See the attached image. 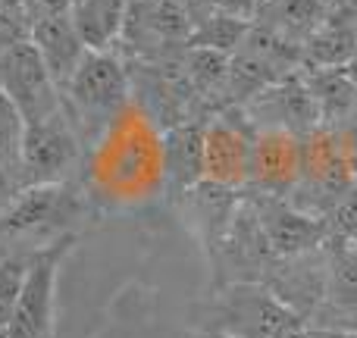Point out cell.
I'll return each mask as SVG.
<instances>
[{
	"label": "cell",
	"instance_id": "cell-1",
	"mask_svg": "<svg viewBox=\"0 0 357 338\" xmlns=\"http://www.w3.org/2000/svg\"><path fill=\"white\" fill-rule=\"evenodd\" d=\"M204 338H282L307 316L266 282H226L195 307Z\"/></svg>",
	"mask_w": 357,
	"mask_h": 338
},
{
	"label": "cell",
	"instance_id": "cell-2",
	"mask_svg": "<svg viewBox=\"0 0 357 338\" xmlns=\"http://www.w3.org/2000/svg\"><path fill=\"white\" fill-rule=\"evenodd\" d=\"M132 82L126 56L116 47L110 50H88L79 63L75 75L63 88V110L73 119L79 138L91 135V125H104L116 116V110L129 100Z\"/></svg>",
	"mask_w": 357,
	"mask_h": 338
},
{
	"label": "cell",
	"instance_id": "cell-3",
	"mask_svg": "<svg viewBox=\"0 0 357 338\" xmlns=\"http://www.w3.org/2000/svg\"><path fill=\"white\" fill-rule=\"evenodd\" d=\"M75 232H63L47 245L35 247L25 276L22 295L16 301L13 320L6 326L10 338H54V307H56V276L63 260L75 247Z\"/></svg>",
	"mask_w": 357,
	"mask_h": 338
},
{
	"label": "cell",
	"instance_id": "cell-4",
	"mask_svg": "<svg viewBox=\"0 0 357 338\" xmlns=\"http://www.w3.org/2000/svg\"><path fill=\"white\" fill-rule=\"evenodd\" d=\"M257 129L241 107H226L204 123V182L238 191L251 182V157Z\"/></svg>",
	"mask_w": 357,
	"mask_h": 338
},
{
	"label": "cell",
	"instance_id": "cell-5",
	"mask_svg": "<svg viewBox=\"0 0 357 338\" xmlns=\"http://www.w3.org/2000/svg\"><path fill=\"white\" fill-rule=\"evenodd\" d=\"M82 138L66 110L47 119L22 125L19 144V182L25 185H54L66 182V172L79 160Z\"/></svg>",
	"mask_w": 357,
	"mask_h": 338
},
{
	"label": "cell",
	"instance_id": "cell-6",
	"mask_svg": "<svg viewBox=\"0 0 357 338\" xmlns=\"http://www.w3.org/2000/svg\"><path fill=\"white\" fill-rule=\"evenodd\" d=\"M0 91L16 107L22 125L47 119L63 110L60 88L54 85L47 66H44L38 47L29 41L10 47L0 56Z\"/></svg>",
	"mask_w": 357,
	"mask_h": 338
},
{
	"label": "cell",
	"instance_id": "cell-7",
	"mask_svg": "<svg viewBox=\"0 0 357 338\" xmlns=\"http://www.w3.org/2000/svg\"><path fill=\"white\" fill-rule=\"evenodd\" d=\"M79 213V197L66 182L25 185L0 210V241H19L44 235L50 229L66 232V216Z\"/></svg>",
	"mask_w": 357,
	"mask_h": 338
},
{
	"label": "cell",
	"instance_id": "cell-8",
	"mask_svg": "<svg viewBox=\"0 0 357 338\" xmlns=\"http://www.w3.org/2000/svg\"><path fill=\"white\" fill-rule=\"evenodd\" d=\"M251 203L257 210L260 229H264L266 245L276 254V260H295V257H304V254H314L333 235L329 222L323 216L304 213V210H298L285 197L257 194L251 197Z\"/></svg>",
	"mask_w": 357,
	"mask_h": 338
},
{
	"label": "cell",
	"instance_id": "cell-9",
	"mask_svg": "<svg viewBox=\"0 0 357 338\" xmlns=\"http://www.w3.org/2000/svg\"><path fill=\"white\" fill-rule=\"evenodd\" d=\"M241 110L254 129H285L298 138L320 129V110L301 72L257 91L248 104H241Z\"/></svg>",
	"mask_w": 357,
	"mask_h": 338
},
{
	"label": "cell",
	"instance_id": "cell-10",
	"mask_svg": "<svg viewBox=\"0 0 357 338\" xmlns=\"http://www.w3.org/2000/svg\"><path fill=\"white\" fill-rule=\"evenodd\" d=\"M301 182V138L285 129H257L251 157V188L257 194L289 197Z\"/></svg>",
	"mask_w": 357,
	"mask_h": 338
},
{
	"label": "cell",
	"instance_id": "cell-11",
	"mask_svg": "<svg viewBox=\"0 0 357 338\" xmlns=\"http://www.w3.org/2000/svg\"><path fill=\"white\" fill-rule=\"evenodd\" d=\"M357 50V3L329 0L326 19L304 44V69H342Z\"/></svg>",
	"mask_w": 357,
	"mask_h": 338
},
{
	"label": "cell",
	"instance_id": "cell-12",
	"mask_svg": "<svg viewBox=\"0 0 357 338\" xmlns=\"http://www.w3.org/2000/svg\"><path fill=\"white\" fill-rule=\"evenodd\" d=\"M31 44L38 47L50 79H54V85L63 94V88L69 85V79L75 75L79 63L88 54V44L82 41L73 16L69 13H56V16H47L41 22H31Z\"/></svg>",
	"mask_w": 357,
	"mask_h": 338
},
{
	"label": "cell",
	"instance_id": "cell-13",
	"mask_svg": "<svg viewBox=\"0 0 357 338\" xmlns=\"http://www.w3.org/2000/svg\"><path fill=\"white\" fill-rule=\"evenodd\" d=\"M204 123L207 119H191L167 129L163 172L176 194H188L204 182Z\"/></svg>",
	"mask_w": 357,
	"mask_h": 338
},
{
	"label": "cell",
	"instance_id": "cell-14",
	"mask_svg": "<svg viewBox=\"0 0 357 338\" xmlns=\"http://www.w3.org/2000/svg\"><path fill=\"white\" fill-rule=\"evenodd\" d=\"M326 10L329 0H257L254 25L266 29L270 35L282 38V41L304 47L307 38L326 19Z\"/></svg>",
	"mask_w": 357,
	"mask_h": 338
},
{
	"label": "cell",
	"instance_id": "cell-15",
	"mask_svg": "<svg viewBox=\"0 0 357 338\" xmlns=\"http://www.w3.org/2000/svg\"><path fill=\"white\" fill-rule=\"evenodd\" d=\"M310 94L320 110V125L342 129L357 113V85L345 75V69H304Z\"/></svg>",
	"mask_w": 357,
	"mask_h": 338
},
{
	"label": "cell",
	"instance_id": "cell-16",
	"mask_svg": "<svg viewBox=\"0 0 357 338\" xmlns=\"http://www.w3.org/2000/svg\"><path fill=\"white\" fill-rule=\"evenodd\" d=\"M126 13H129V0H73L69 3V16L88 50L116 47L126 25Z\"/></svg>",
	"mask_w": 357,
	"mask_h": 338
},
{
	"label": "cell",
	"instance_id": "cell-17",
	"mask_svg": "<svg viewBox=\"0 0 357 338\" xmlns=\"http://www.w3.org/2000/svg\"><path fill=\"white\" fill-rule=\"evenodd\" d=\"M35 247H41V245L0 251V329H6L13 320V310H16V301H19V295H22V285H25V276H29Z\"/></svg>",
	"mask_w": 357,
	"mask_h": 338
},
{
	"label": "cell",
	"instance_id": "cell-18",
	"mask_svg": "<svg viewBox=\"0 0 357 338\" xmlns=\"http://www.w3.org/2000/svg\"><path fill=\"white\" fill-rule=\"evenodd\" d=\"M248 29H251V22H241V19L213 13L210 19H204V22H197L195 29H191L188 47H207V50H220V54L232 56L235 50L241 47V41H245Z\"/></svg>",
	"mask_w": 357,
	"mask_h": 338
},
{
	"label": "cell",
	"instance_id": "cell-19",
	"mask_svg": "<svg viewBox=\"0 0 357 338\" xmlns=\"http://www.w3.org/2000/svg\"><path fill=\"white\" fill-rule=\"evenodd\" d=\"M326 222H329L333 238L357 247V182L335 201V207H333V213L326 216Z\"/></svg>",
	"mask_w": 357,
	"mask_h": 338
},
{
	"label": "cell",
	"instance_id": "cell-20",
	"mask_svg": "<svg viewBox=\"0 0 357 338\" xmlns=\"http://www.w3.org/2000/svg\"><path fill=\"white\" fill-rule=\"evenodd\" d=\"M29 38H31V25L25 19V13L0 10V56L10 47H16V44L29 41Z\"/></svg>",
	"mask_w": 357,
	"mask_h": 338
},
{
	"label": "cell",
	"instance_id": "cell-21",
	"mask_svg": "<svg viewBox=\"0 0 357 338\" xmlns=\"http://www.w3.org/2000/svg\"><path fill=\"white\" fill-rule=\"evenodd\" d=\"M69 3H73V0H22V13L31 25L47 16H56V13H69Z\"/></svg>",
	"mask_w": 357,
	"mask_h": 338
},
{
	"label": "cell",
	"instance_id": "cell-22",
	"mask_svg": "<svg viewBox=\"0 0 357 338\" xmlns=\"http://www.w3.org/2000/svg\"><path fill=\"white\" fill-rule=\"evenodd\" d=\"M254 10H257V0H216V13L241 19V22H254Z\"/></svg>",
	"mask_w": 357,
	"mask_h": 338
},
{
	"label": "cell",
	"instance_id": "cell-23",
	"mask_svg": "<svg viewBox=\"0 0 357 338\" xmlns=\"http://www.w3.org/2000/svg\"><path fill=\"white\" fill-rule=\"evenodd\" d=\"M178 3L185 6V13L191 16V22H204V19H210L216 13V0H178Z\"/></svg>",
	"mask_w": 357,
	"mask_h": 338
},
{
	"label": "cell",
	"instance_id": "cell-24",
	"mask_svg": "<svg viewBox=\"0 0 357 338\" xmlns=\"http://www.w3.org/2000/svg\"><path fill=\"white\" fill-rule=\"evenodd\" d=\"M342 69H345V75H348V79H351L354 85H357V50H354V56H351V60H348Z\"/></svg>",
	"mask_w": 357,
	"mask_h": 338
},
{
	"label": "cell",
	"instance_id": "cell-25",
	"mask_svg": "<svg viewBox=\"0 0 357 338\" xmlns=\"http://www.w3.org/2000/svg\"><path fill=\"white\" fill-rule=\"evenodd\" d=\"M0 10H10V13H22V0H0Z\"/></svg>",
	"mask_w": 357,
	"mask_h": 338
},
{
	"label": "cell",
	"instance_id": "cell-26",
	"mask_svg": "<svg viewBox=\"0 0 357 338\" xmlns=\"http://www.w3.org/2000/svg\"><path fill=\"white\" fill-rule=\"evenodd\" d=\"M0 338H10V332H6V329H0Z\"/></svg>",
	"mask_w": 357,
	"mask_h": 338
}]
</instances>
